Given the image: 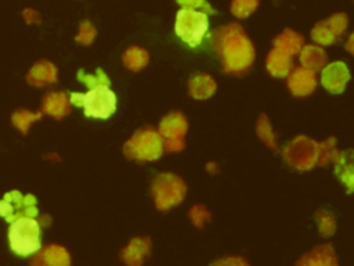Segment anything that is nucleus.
I'll list each match as a JSON object with an SVG mask.
<instances>
[{
    "instance_id": "obj_13",
    "label": "nucleus",
    "mask_w": 354,
    "mask_h": 266,
    "mask_svg": "<svg viewBox=\"0 0 354 266\" xmlns=\"http://www.w3.org/2000/svg\"><path fill=\"white\" fill-rule=\"evenodd\" d=\"M266 68L268 73L274 78H283L288 76L289 72L293 69L292 55L286 54L285 51L274 47L266 60Z\"/></svg>"
},
{
    "instance_id": "obj_31",
    "label": "nucleus",
    "mask_w": 354,
    "mask_h": 266,
    "mask_svg": "<svg viewBox=\"0 0 354 266\" xmlns=\"http://www.w3.org/2000/svg\"><path fill=\"white\" fill-rule=\"evenodd\" d=\"M82 82H84L88 86H98V85H109V79L106 78V75L101 71L97 69L95 75H84L83 71H79V76H77Z\"/></svg>"
},
{
    "instance_id": "obj_6",
    "label": "nucleus",
    "mask_w": 354,
    "mask_h": 266,
    "mask_svg": "<svg viewBox=\"0 0 354 266\" xmlns=\"http://www.w3.org/2000/svg\"><path fill=\"white\" fill-rule=\"evenodd\" d=\"M152 197L160 211L178 205L185 197V183L173 173H160L152 181Z\"/></svg>"
},
{
    "instance_id": "obj_33",
    "label": "nucleus",
    "mask_w": 354,
    "mask_h": 266,
    "mask_svg": "<svg viewBox=\"0 0 354 266\" xmlns=\"http://www.w3.org/2000/svg\"><path fill=\"white\" fill-rule=\"evenodd\" d=\"M184 8H202L207 14H213L214 10L206 3V0H176Z\"/></svg>"
},
{
    "instance_id": "obj_37",
    "label": "nucleus",
    "mask_w": 354,
    "mask_h": 266,
    "mask_svg": "<svg viewBox=\"0 0 354 266\" xmlns=\"http://www.w3.org/2000/svg\"><path fill=\"white\" fill-rule=\"evenodd\" d=\"M220 263H232V265H238V263H246L243 259L241 258H230V259H224Z\"/></svg>"
},
{
    "instance_id": "obj_7",
    "label": "nucleus",
    "mask_w": 354,
    "mask_h": 266,
    "mask_svg": "<svg viewBox=\"0 0 354 266\" xmlns=\"http://www.w3.org/2000/svg\"><path fill=\"white\" fill-rule=\"evenodd\" d=\"M282 155L290 166L299 170H308L318 163V143L306 136H297L283 148Z\"/></svg>"
},
{
    "instance_id": "obj_32",
    "label": "nucleus",
    "mask_w": 354,
    "mask_h": 266,
    "mask_svg": "<svg viewBox=\"0 0 354 266\" xmlns=\"http://www.w3.org/2000/svg\"><path fill=\"white\" fill-rule=\"evenodd\" d=\"M94 37H95L94 26L88 21L82 22L80 28H79V35L76 36V40L83 43V44H90Z\"/></svg>"
},
{
    "instance_id": "obj_38",
    "label": "nucleus",
    "mask_w": 354,
    "mask_h": 266,
    "mask_svg": "<svg viewBox=\"0 0 354 266\" xmlns=\"http://www.w3.org/2000/svg\"><path fill=\"white\" fill-rule=\"evenodd\" d=\"M206 169L209 170V172H212V173H214L216 170H217V163H213V162H209L207 163V166H206Z\"/></svg>"
},
{
    "instance_id": "obj_20",
    "label": "nucleus",
    "mask_w": 354,
    "mask_h": 266,
    "mask_svg": "<svg viewBox=\"0 0 354 266\" xmlns=\"http://www.w3.org/2000/svg\"><path fill=\"white\" fill-rule=\"evenodd\" d=\"M337 258L335 256L333 248L330 245H319L311 252L304 255L297 265H336Z\"/></svg>"
},
{
    "instance_id": "obj_14",
    "label": "nucleus",
    "mask_w": 354,
    "mask_h": 266,
    "mask_svg": "<svg viewBox=\"0 0 354 266\" xmlns=\"http://www.w3.org/2000/svg\"><path fill=\"white\" fill-rule=\"evenodd\" d=\"M57 80V68L48 61L36 62L28 73V82L32 86L41 87Z\"/></svg>"
},
{
    "instance_id": "obj_15",
    "label": "nucleus",
    "mask_w": 354,
    "mask_h": 266,
    "mask_svg": "<svg viewBox=\"0 0 354 266\" xmlns=\"http://www.w3.org/2000/svg\"><path fill=\"white\" fill-rule=\"evenodd\" d=\"M149 252L151 242L148 238H133L122 251V259L129 265H141Z\"/></svg>"
},
{
    "instance_id": "obj_28",
    "label": "nucleus",
    "mask_w": 354,
    "mask_h": 266,
    "mask_svg": "<svg viewBox=\"0 0 354 266\" xmlns=\"http://www.w3.org/2000/svg\"><path fill=\"white\" fill-rule=\"evenodd\" d=\"M317 222H318V229H319V233L321 236L324 237H329L335 233V229H336V222H335V218L328 213L326 211H319L317 212Z\"/></svg>"
},
{
    "instance_id": "obj_12",
    "label": "nucleus",
    "mask_w": 354,
    "mask_h": 266,
    "mask_svg": "<svg viewBox=\"0 0 354 266\" xmlns=\"http://www.w3.org/2000/svg\"><path fill=\"white\" fill-rule=\"evenodd\" d=\"M335 173L347 187L348 193L354 191V150H346L337 154L335 159Z\"/></svg>"
},
{
    "instance_id": "obj_22",
    "label": "nucleus",
    "mask_w": 354,
    "mask_h": 266,
    "mask_svg": "<svg viewBox=\"0 0 354 266\" xmlns=\"http://www.w3.org/2000/svg\"><path fill=\"white\" fill-rule=\"evenodd\" d=\"M37 262L47 265H69L71 258L65 248L59 245H48L43 249Z\"/></svg>"
},
{
    "instance_id": "obj_10",
    "label": "nucleus",
    "mask_w": 354,
    "mask_h": 266,
    "mask_svg": "<svg viewBox=\"0 0 354 266\" xmlns=\"http://www.w3.org/2000/svg\"><path fill=\"white\" fill-rule=\"evenodd\" d=\"M315 87H317V78L314 71L304 66H299V68H293L289 72L288 89L293 96L306 97L311 94L315 90Z\"/></svg>"
},
{
    "instance_id": "obj_27",
    "label": "nucleus",
    "mask_w": 354,
    "mask_h": 266,
    "mask_svg": "<svg viewBox=\"0 0 354 266\" xmlns=\"http://www.w3.org/2000/svg\"><path fill=\"white\" fill-rule=\"evenodd\" d=\"M259 6V0H232L231 12L236 18L249 17Z\"/></svg>"
},
{
    "instance_id": "obj_16",
    "label": "nucleus",
    "mask_w": 354,
    "mask_h": 266,
    "mask_svg": "<svg viewBox=\"0 0 354 266\" xmlns=\"http://www.w3.org/2000/svg\"><path fill=\"white\" fill-rule=\"evenodd\" d=\"M299 54L301 66L308 68L314 72L321 71L326 65V53L324 51L322 47L317 44H304Z\"/></svg>"
},
{
    "instance_id": "obj_4",
    "label": "nucleus",
    "mask_w": 354,
    "mask_h": 266,
    "mask_svg": "<svg viewBox=\"0 0 354 266\" xmlns=\"http://www.w3.org/2000/svg\"><path fill=\"white\" fill-rule=\"evenodd\" d=\"M177 36L189 47H196L202 43L209 29L207 12L196 8H181L176 17L174 25Z\"/></svg>"
},
{
    "instance_id": "obj_26",
    "label": "nucleus",
    "mask_w": 354,
    "mask_h": 266,
    "mask_svg": "<svg viewBox=\"0 0 354 266\" xmlns=\"http://www.w3.org/2000/svg\"><path fill=\"white\" fill-rule=\"evenodd\" d=\"M41 118V114L40 112H30V111H26V109H19L17 112L12 114V123L22 132V133H26L28 132V127L32 122L37 121Z\"/></svg>"
},
{
    "instance_id": "obj_18",
    "label": "nucleus",
    "mask_w": 354,
    "mask_h": 266,
    "mask_svg": "<svg viewBox=\"0 0 354 266\" xmlns=\"http://www.w3.org/2000/svg\"><path fill=\"white\" fill-rule=\"evenodd\" d=\"M43 111L55 119H61L69 112L68 97L62 91H51L43 100Z\"/></svg>"
},
{
    "instance_id": "obj_2",
    "label": "nucleus",
    "mask_w": 354,
    "mask_h": 266,
    "mask_svg": "<svg viewBox=\"0 0 354 266\" xmlns=\"http://www.w3.org/2000/svg\"><path fill=\"white\" fill-rule=\"evenodd\" d=\"M8 241L11 249L28 256L40 248V226L33 216H19L12 220L8 230Z\"/></svg>"
},
{
    "instance_id": "obj_29",
    "label": "nucleus",
    "mask_w": 354,
    "mask_h": 266,
    "mask_svg": "<svg viewBox=\"0 0 354 266\" xmlns=\"http://www.w3.org/2000/svg\"><path fill=\"white\" fill-rule=\"evenodd\" d=\"M326 24L330 28V30L337 36H340L346 28H347V24H348V18L346 14L343 12H337V14H333L330 18L326 19Z\"/></svg>"
},
{
    "instance_id": "obj_8",
    "label": "nucleus",
    "mask_w": 354,
    "mask_h": 266,
    "mask_svg": "<svg viewBox=\"0 0 354 266\" xmlns=\"http://www.w3.org/2000/svg\"><path fill=\"white\" fill-rule=\"evenodd\" d=\"M36 213V200L33 195L10 191L0 201V216L8 222H12L19 216H35Z\"/></svg>"
},
{
    "instance_id": "obj_21",
    "label": "nucleus",
    "mask_w": 354,
    "mask_h": 266,
    "mask_svg": "<svg viewBox=\"0 0 354 266\" xmlns=\"http://www.w3.org/2000/svg\"><path fill=\"white\" fill-rule=\"evenodd\" d=\"M122 60H123V64L126 68H129L131 71H140L148 64L149 55H148L147 50L137 47V46H131L124 51Z\"/></svg>"
},
{
    "instance_id": "obj_1",
    "label": "nucleus",
    "mask_w": 354,
    "mask_h": 266,
    "mask_svg": "<svg viewBox=\"0 0 354 266\" xmlns=\"http://www.w3.org/2000/svg\"><path fill=\"white\" fill-rule=\"evenodd\" d=\"M210 42L224 72L242 75L252 66L254 47L241 25L232 22L218 28L212 33Z\"/></svg>"
},
{
    "instance_id": "obj_23",
    "label": "nucleus",
    "mask_w": 354,
    "mask_h": 266,
    "mask_svg": "<svg viewBox=\"0 0 354 266\" xmlns=\"http://www.w3.org/2000/svg\"><path fill=\"white\" fill-rule=\"evenodd\" d=\"M318 148H319V155H318V163L325 166L330 162H335L339 151L336 148V139L335 137H329L322 143H318Z\"/></svg>"
},
{
    "instance_id": "obj_19",
    "label": "nucleus",
    "mask_w": 354,
    "mask_h": 266,
    "mask_svg": "<svg viewBox=\"0 0 354 266\" xmlns=\"http://www.w3.org/2000/svg\"><path fill=\"white\" fill-rule=\"evenodd\" d=\"M303 46H304V36L292 29H285L274 39V47L285 51L289 55L299 54Z\"/></svg>"
},
{
    "instance_id": "obj_17",
    "label": "nucleus",
    "mask_w": 354,
    "mask_h": 266,
    "mask_svg": "<svg viewBox=\"0 0 354 266\" xmlns=\"http://www.w3.org/2000/svg\"><path fill=\"white\" fill-rule=\"evenodd\" d=\"M217 89L216 82L213 80L212 76L206 73H198L192 76L188 82V91L191 97L196 100H206L214 94Z\"/></svg>"
},
{
    "instance_id": "obj_34",
    "label": "nucleus",
    "mask_w": 354,
    "mask_h": 266,
    "mask_svg": "<svg viewBox=\"0 0 354 266\" xmlns=\"http://www.w3.org/2000/svg\"><path fill=\"white\" fill-rule=\"evenodd\" d=\"M165 150L169 152H178L184 148V139H173V140H163Z\"/></svg>"
},
{
    "instance_id": "obj_24",
    "label": "nucleus",
    "mask_w": 354,
    "mask_h": 266,
    "mask_svg": "<svg viewBox=\"0 0 354 266\" xmlns=\"http://www.w3.org/2000/svg\"><path fill=\"white\" fill-rule=\"evenodd\" d=\"M256 132H257V136L268 145L271 147L272 150H277L278 144H277V139H275V134L272 132V127L270 125V121L266 115H260L259 121H257V126H256Z\"/></svg>"
},
{
    "instance_id": "obj_5",
    "label": "nucleus",
    "mask_w": 354,
    "mask_h": 266,
    "mask_svg": "<svg viewBox=\"0 0 354 266\" xmlns=\"http://www.w3.org/2000/svg\"><path fill=\"white\" fill-rule=\"evenodd\" d=\"M126 157L136 161H155L165 151L163 137L159 132L148 127L137 130L123 147Z\"/></svg>"
},
{
    "instance_id": "obj_3",
    "label": "nucleus",
    "mask_w": 354,
    "mask_h": 266,
    "mask_svg": "<svg viewBox=\"0 0 354 266\" xmlns=\"http://www.w3.org/2000/svg\"><path fill=\"white\" fill-rule=\"evenodd\" d=\"M71 101L75 105L84 108V114L93 118L106 119L116 109V96L108 87V85L93 86L87 93L71 94Z\"/></svg>"
},
{
    "instance_id": "obj_30",
    "label": "nucleus",
    "mask_w": 354,
    "mask_h": 266,
    "mask_svg": "<svg viewBox=\"0 0 354 266\" xmlns=\"http://www.w3.org/2000/svg\"><path fill=\"white\" fill-rule=\"evenodd\" d=\"M189 219L196 227H203L210 220V212L203 205H195L189 209Z\"/></svg>"
},
{
    "instance_id": "obj_35",
    "label": "nucleus",
    "mask_w": 354,
    "mask_h": 266,
    "mask_svg": "<svg viewBox=\"0 0 354 266\" xmlns=\"http://www.w3.org/2000/svg\"><path fill=\"white\" fill-rule=\"evenodd\" d=\"M24 18L26 19L28 24L30 22H40V18H39V14L35 11V10H30V8H26L24 12H22Z\"/></svg>"
},
{
    "instance_id": "obj_9",
    "label": "nucleus",
    "mask_w": 354,
    "mask_h": 266,
    "mask_svg": "<svg viewBox=\"0 0 354 266\" xmlns=\"http://www.w3.org/2000/svg\"><path fill=\"white\" fill-rule=\"evenodd\" d=\"M321 71L322 86L333 94L342 93L346 87V83L350 80V71L343 61L328 64Z\"/></svg>"
},
{
    "instance_id": "obj_25",
    "label": "nucleus",
    "mask_w": 354,
    "mask_h": 266,
    "mask_svg": "<svg viewBox=\"0 0 354 266\" xmlns=\"http://www.w3.org/2000/svg\"><path fill=\"white\" fill-rule=\"evenodd\" d=\"M311 37L315 43H318L321 46H329L336 40V35L330 30L326 21H321L313 28Z\"/></svg>"
},
{
    "instance_id": "obj_11",
    "label": "nucleus",
    "mask_w": 354,
    "mask_h": 266,
    "mask_svg": "<svg viewBox=\"0 0 354 266\" xmlns=\"http://www.w3.org/2000/svg\"><path fill=\"white\" fill-rule=\"evenodd\" d=\"M187 129H188L187 118L178 111H173L167 114L159 123V133L163 137V140L184 139Z\"/></svg>"
},
{
    "instance_id": "obj_36",
    "label": "nucleus",
    "mask_w": 354,
    "mask_h": 266,
    "mask_svg": "<svg viewBox=\"0 0 354 266\" xmlns=\"http://www.w3.org/2000/svg\"><path fill=\"white\" fill-rule=\"evenodd\" d=\"M346 50L354 55V32L348 36V39L346 42Z\"/></svg>"
}]
</instances>
